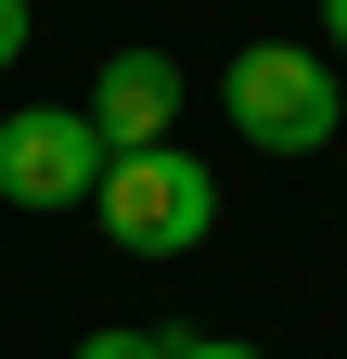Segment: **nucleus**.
Segmentation results:
<instances>
[{"label": "nucleus", "instance_id": "4", "mask_svg": "<svg viewBox=\"0 0 347 359\" xmlns=\"http://www.w3.org/2000/svg\"><path fill=\"white\" fill-rule=\"evenodd\" d=\"M167 116H181V65L155 52H103V77H91V128H103V154H155L167 142Z\"/></svg>", "mask_w": 347, "mask_h": 359}, {"label": "nucleus", "instance_id": "6", "mask_svg": "<svg viewBox=\"0 0 347 359\" xmlns=\"http://www.w3.org/2000/svg\"><path fill=\"white\" fill-rule=\"evenodd\" d=\"M167 359H270V346H244V334H193V321H167Z\"/></svg>", "mask_w": 347, "mask_h": 359}, {"label": "nucleus", "instance_id": "1", "mask_svg": "<svg viewBox=\"0 0 347 359\" xmlns=\"http://www.w3.org/2000/svg\"><path fill=\"white\" fill-rule=\"evenodd\" d=\"M91 218H103V244H116V257H193L206 231H219V167L181 154V142L116 154V167H103V193H91Z\"/></svg>", "mask_w": 347, "mask_h": 359}, {"label": "nucleus", "instance_id": "7", "mask_svg": "<svg viewBox=\"0 0 347 359\" xmlns=\"http://www.w3.org/2000/svg\"><path fill=\"white\" fill-rule=\"evenodd\" d=\"M26 65V0H0V77Z\"/></svg>", "mask_w": 347, "mask_h": 359}, {"label": "nucleus", "instance_id": "3", "mask_svg": "<svg viewBox=\"0 0 347 359\" xmlns=\"http://www.w3.org/2000/svg\"><path fill=\"white\" fill-rule=\"evenodd\" d=\"M103 128H91V103H13L0 116V193L13 205H91L103 193Z\"/></svg>", "mask_w": 347, "mask_h": 359}, {"label": "nucleus", "instance_id": "8", "mask_svg": "<svg viewBox=\"0 0 347 359\" xmlns=\"http://www.w3.org/2000/svg\"><path fill=\"white\" fill-rule=\"evenodd\" d=\"M322 52H334V65H347V0H322Z\"/></svg>", "mask_w": 347, "mask_h": 359}, {"label": "nucleus", "instance_id": "2", "mask_svg": "<svg viewBox=\"0 0 347 359\" xmlns=\"http://www.w3.org/2000/svg\"><path fill=\"white\" fill-rule=\"evenodd\" d=\"M334 52H309V39H244L232 52V142L257 154H322L334 142Z\"/></svg>", "mask_w": 347, "mask_h": 359}, {"label": "nucleus", "instance_id": "5", "mask_svg": "<svg viewBox=\"0 0 347 359\" xmlns=\"http://www.w3.org/2000/svg\"><path fill=\"white\" fill-rule=\"evenodd\" d=\"M77 359H167V321H116V334H77Z\"/></svg>", "mask_w": 347, "mask_h": 359}]
</instances>
